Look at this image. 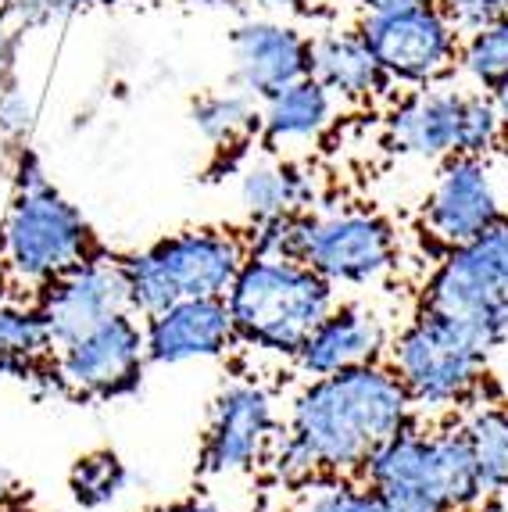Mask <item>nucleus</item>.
Instances as JSON below:
<instances>
[{
  "label": "nucleus",
  "instance_id": "nucleus-1",
  "mask_svg": "<svg viewBox=\"0 0 508 512\" xmlns=\"http://www.w3.org/2000/svg\"><path fill=\"white\" fill-rule=\"evenodd\" d=\"M415 419L412 398L387 359L315 376L294 394L262 470L294 495L319 480L358 477L365 459Z\"/></svg>",
  "mask_w": 508,
  "mask_h": 512
},
{
  "label": "nucleus",
  "instance_id": "nucleus-2",
  "mask_svg": "<svg viewBox=\"0 0 508 512\" xmlns=\"http://www.w3.org/2000/svg\"><path fill=\"white\" fill-rule=\"evenodd\" d=\"M358 480L387 498L433 512H466L483 502L458 419H415L365 459Z\"/></svg>",
  "mask_w": 508,
  "mask_h": 512
},
{
  "label": "nucleus",
  "instance_id": "nucleus-3",
  "mask_svg": "<svg viewBox=\"0 0 508 512\" xmlns=\"http://www.w3.org/2000/svg\"><path fill=\"white\" fill-rule=\"evenodd\" d=\"M226 305L237 326V344L294 359L308 333L337 305V287L305 262L247 255L226 291Z\"/></svg>",
  "mask_w": 508,
  "mask_h": 512
},
{
  "label": "nucleus",
  "instance_id": "nucleus-4",
  "mask_svg": "<svg viewBox=\"0 0 508 512\" xmlns=\"http://www.w3.org/2000/svg\"><path fill=\"white\" fill-rule=\"evenodd\" d=\"M487 359L491 351L466 326L430 308H415L387 351L419 419H455L487 398Z\"/></svg>",
  "mask_w": 508,
  "mask_h": 512
},
{
  "label": "nucleus",
  "instance_id": "nucleus-5",
  "mask_svg": "<svg viewBox=\"0 0 508 512\" xmlns=\"http://www.w3.org/2000/svg\"><path fill=\"white\" fill-rule=\"evenodd\" d=\"M126 280L129 312L140 319L158 316L161 308L183 298L226 294L247 262L244 233L226 226H190L154 240L151 248L119 258Z\"/></svg>",
  "mask_w": 508,
  "mask_h": 512
},
{
  "label": "nucleus",
  "instance_id": "nucleus-6",
  "mask_svg": "<svg viewBox=\"0 0 508 512\" xmlns=\"http://www.w3.org/2000/svg\"><path fill=\"white\" fill-rule=\"evenodd\" d=\"M97 251L101 244L90 219L58 187L8 194L0 212V276L8 291L36 294Z\"/></svg>",
  "mask_w": 508,
  "mask_h": 512
},
{
  "label": "nucleus",
  "instance_id": "nucleus-7",
  "mask_svg": "<svg viewBox=\"0 0 508 512\" xmlns=\"http://www.w3.org/2000/svg\"><path fill=\"white\" fill-rule=\"evenodd\" d=\"M419 308L451 316L494 355L508 341V219L469 244L441 251Z\"/></svg>",
  "mask_w": 508,
  "mask_h": 512
},
{
  "label": "nucleus",
  "instance_id": "nucleus-8",
  "mask_svg": "<svg viewBox=\"0 0 508 512\" xmlns=\"http://www.w3.org/2000/svg\"><path fill=\"white\" fill-rule=\"evenodd\" d=\"M147 341L144 319L136 312H115L101 319L76 341L54 351V380L58 391L83 398V402H115L129 398L144 384Z\"/></svg>",
  "mask_w": 508,
  "mask_h": 512
},
{
  "label": "nucleus",
  "instance_id": "nucleus-9",
  "mask_svg": "<svg viewBox=\"0 0 508 512\" xmlns=\"http://www.w3.org/2000/svg\"><path fill=\"white\" fill-rule=\"evenodd\" d=\"M401 262L394 222L376 208H330L315 212L305 265L333 287H380Z\"/></svg>",
  "mask_w": 508,
  "mask_h": 512
},
{
  "label": "nucleus",
  "instance_id": "nucleus-10",
  "mask_svg": "<svg viewBox=\"0 0 508 512\" xmlns=\"http://www.w3.org/2000/svg\"><path fill=\"white\" fill-rule=\"evenodd\" d=\"M358 29L394 86H433L455 76L462 33L441 4L362 15Z\"/></svg>",
  "mask_w": 508,
  "mask_h": 512
},
{
  "label": "nucleus",
  "instance_id": "nucleus-11",
  "mask_svg": "<svg viewBox=\"0 0 508 512\" xmlns=\"http://www.w3.org/2000/svg\"><path fill=\"white\" fill-rule=\"evenodd\" d=\"M280 427V412H276V398L269 387L247 380V376L229 380L212 398L201 441V462H197L201 477L229 480L258 473Z\"/></svg>",
  "mask_w": 508,
  "mask_h": 512
},
{
  "label": "nucleus",
  "instance_id": "nucleus-12",
  "mask_svg": "<svg viewBox=\"0 0 508 512\" xmlns=\"http://www.w3.org/2000/svg\"><path fill=\"white\" fill-rule=\"evenodd\" d=\"M494 158L455 154L437 165V176L423 201V230L441 251L469 244L508 219Z\"/></svg>",
  "mask_w": 508,
  "mask_h": 512
},
{
  "label": "nucleus",
  "instance_id": "nucleus-13",
  "mask_svg": "<svg viewBox=\"0 0 508 512\" xmlns=\"http://www.w3.org/2000/svg\"><path fill=\"white\" fill-rule=\"evenodd\" d=\"M33 301L40 308L43 323H47L54 351L65 348L68 341H76L79 333H86L101 319L129 308L122 262L97 251V255L72 265L68 273L54 276L47 287L36 291Z\"/></svg>",
  "mask_w": 508,
  "mask_h": 512
},
{
  "label": "nucleus",
  "instance_id": "nucleus-14",
  "mask_svg": "<svg viewBox=\"0 0 508 512\" xmlns=\"http://www.w3.org/2000/svg\"><path fill=\"white\" fill-rule=\"evenodd\" d=\"M233 86L262 101L287 83L312 76V33L272 15H247L229 29Z\"/></svg>",
  "mask_w": 508,
  "mask_h": 512
},
{
  "label": "nucleus",
  "instance_id": "nucleus-15",
  "mask_svg": "<svg viewBox=\"0 0 508 512\" xmlns=\"http://www.w3.org/2000/svg\"><path fill=\"white\" fill-rule=\"evenodd\" d=\"M469 86L433 83L412 86L390 104L383 133L387 144L415 162H448L462 154V119H466Z\"/></svg>",
  "mask_w": 508,
  "mask_h": 512
},
{
  "label": "nucleus",
  "instance_id": "nucleus-16",
  "mask_svg": "<svg viewBox=\"0 0 508 512\" xmlns=\"http://www.w3.org/2000/svg\"><path fill=\"white\" fill-rule=\"evenodd\" d=\"M390 341H394V333L380 308L351 298L337 301L326 312V319L308 333L290 362L305 380H315V376H330L340 369L365 366V362H383Z\"/></svg>",
  "mask_w": 508,
  "mask_h": 512
},
{
  "label": "nucleus",
  "instance_id": "nucleus-17",
  "mask_svg": "<svg viewBox=\"0 0 508 512\" xmlns=\"http://www.w3.org/2000/svg\"><path fill=\"white\" fill-rule=\"evenodd\" d=\"M147 362L154 366H187V362L222 359L237 348V326L229 316L226 294L183 298L144 319Z\"/></svg>",
  "mask_w": 508,
  "mask_h": 512
},
{
  "label": "nucleus",
  "instance_id": "nucleus-18",
  "mask_svg": "<svg viewBox=\"0 0 508 512\" xmlns=\"http://www.w3.org/2000/svg\"><path fill=\"white\" fill-rule=\"evenodd\" d=\"M312 79H319L340 104H373L390 90L373 47L355 26H326L312 33Z\"/></svg>",
  "mask_w": 508,
  "mask_h": 512
},
{
  "label": "nucleus",
  "instance_id": "nucleus-19",
  "mask_svg": "<svg viewBox=\"0 0 508 512\" xmlns=\"http://www.w3.org/2000/svg\"><path fill=\"white\" fill-rule=\"evenodd\" d=\"M340 101L319 83V79L305 76L297 83H287L280 90H272L258 101V115H262V133L258 140L269 144L272 151L297 144H319L337 122Z\"/></svg>",
  "mask_w": 508,
  "mask_h": 512
},
{
  "label": "nucleus",
  "instance_id": "nucleus-20",
  "mask_svg": "<svg viewBox=\"0 0 508 512\" xmlns=\"http://www.w3.org/2000/svg\"><path fill=\"white\" fill-rule=\"evenodd\" d=\"M237 201L247 222H262L287 212H315L319 187L308 165L294 158H258L237 172Z\"/></svg>",
  "mask_w": 508,
  "mask_h": 512
},
{
  "label": "nucleus",
  "instance_id": "nucleus-21",
  "mask_svg": "<svg viewBox=\"0 0 508 512\" xmlns=\"http://www.w3.org/2000/svg\"><path fill=\"white\" fill-rule=\"evenodd\" d=\"M455 419L473 452L483 502H508V405L480 398Z\"/></svg>",
  "mask_w": 508,
  "mask_h": 512
},
{
  "label": "nucleus",
  "instance_id": "nucleus-22",
  "mask_svg": "<svg viewBox=\"0 0 508 512\" xmlns=\"http://www.w3.org/2000/svg\"><path fill=\"white\" fill-rule=\"evenodd\" d=\"M190 119L197 133L219 154L233 151L244 154L262 133V115H258V97H251L240 86L229 90H208L190 104Z\"/></svg>",
  "mask_w": 508,
  "mask_h": 512
},
{
  "label": "nucleus",
  "instance_id": "nucleus-23",
  "mask_svg": "<svg viewBox=\"0 0 508 512\" xmlns=\"http://www.w3.org/2000/svg\"><path fill=\"white\" fill-rule=\"evenodd\" d=\"M54 369V344L40 308L15 298H0V373L47 376Z\"/></svg>",
  "mask_w": 508,
  "mask_h": 512
},
{
  "label": "nucleus",
  "instance_id": "nucleus-24",
  "mask_svg": "<svg viewBox=\"0 0 508 512\" xmlns=\"http://www.w3.org/2000/svg\"><path fill=\"white\" fill-rule=\"evenodd\" d=\"M287 512H433L423 505H405L398 498H387L383 491L369 487L358 477L319 480V484L297 491V502Z\"/></svg>",
  "mask_w": 508,
  "mask_h": 512
},
{
  "label": "nucleus",
  "instance_id": "nucleus-25",
  "mask_svg": "<svg viewBox=\"0 0 508 512\" xmlns=\"http://www.w3.org/2000/svg\"><path fill=\"white\" fill-rule=\"evenodd\" d=\"M129 487V470L126 462L111 448H97V452H86L72 462L68 470V491H72V502L86 512H101L108 505H115Z\"/></svg>",
  "mask_w": 508,
  "mask_h": 512
},
{
  "label": "nucleus",
  "instance_id": "nucleus-26",
  "mask_svg": "<svg viewBox=\"0 0 508 512\" xmlns=\"http://www.w3.org/2000/svg\"><path fill=\"white\" fill-rule=\"evenodd\" d=\"M455 72L466 79V86L483 94H491L501 79H508V18L462 36Z\"/></svg>",
  "mask_w": 508,
  "mask_h": 512
},
{
  "label": "nucleus",
  "instance_id": "nucleus-27",
  "mask_svg": "<svg viewBox=\"0 0 508 512\" xmlns=\"http://www.w3.org/2000/svg\"><path fill=\"white\" fill-rule=\"evenodd\" d=\"M312 226H315V212H287V215H272V219H262V222H247V230H244L247 255L305 262Z\"/></svg>",
  "mask_w": 508,
  "mask_h": 512
},
{
  "label": "nucleus",
  "instance_id": "nucleus-28",
  "mask_svg": "<svg viewBox=\"0 0 508 512\" xmlns=\"http://www.w3.org/2000/svg\"><path fill=\"white\" fill-rule=\"evenodd\" d=\"M508 144L505 122L491 94L469 86L466 97V119H462V154L469 158H494Z\"/></svg>",
  "mask_w": 508,
  "mask_h": 512
},
{
  "label": "nucleus",
  "instance_id": "nucleus-29",
  "mask_svg": "<svg viewBox=\"0 0 508 512\" xmlns=\"http://www.w3.org/2000/svg\"><path fill=\"white\" fill-rule=\"evenodd\" d=\"M83 4L86 0H4L0 4V18L15 33H36V29H51L68 22Z\"/></svg>",
  "mask_w": 508,
  "mask_h": 512
},
{
  "label": "nucleus",
  "instance_id": "nucleus-30",
  "mask_svg": "<svg viewBox=\"0 0 508 512\" xmlns=\"http://www.w3.org/2000/svg\"><path fill=\"white\" fill-rule=\"evenodd\" d=\"M40 119V104L29 94L26 86H18L15 76L0 83V133L11 140V144H29Z\"/></svg>",
  "mask_w": 508,
  "mask_h": 512
},
{
  "label": "nucleus",
  "instance_id": "nucleus-31",
  "mask_svg": "<svg viewBox=\"0 0 508 512\" xmlns=\"http://www.w3.org/2000/svg\"><path fill=\"white\" fill-rule=\"evenodd\" d=\"M437 4L448 11V18L462 36L480 26H491L498 18H508V0H437Z\"/></svg>",
  "mask_w": 508,
  "mask_h": 512
},
{
  "label": "nucleus",
  "instance_id": "nucleus-32",
  "mask_svg": "<svg viewBox=\"0 0 508 512\" xmlns=\"http://www.w3.org/2000/svg\"><path fill=\"white\" fill-rule=\"evenodd\" d=\"M265 15H312L319 8H330L337 0H247Z\"/></svg>",
  "mask_w": 508,
  "mask_h": 512
},
{
  "label": "nucleus",
  "instance_id": "nucleus-33",
  "mask_svg": "<svg viewBox=\"0 0 508 512\" xmlns=\"http://www.w3.org/2000/svg\"><path fill=\"white\" fill-rule=\"evenodd\" d=\"M18 40H22V33H15V29H11L8 22H4V18H0V83L15 76Z\"/></svg>",
  "mask_w": 508,
  "mask_h": 512
},
{
  "label": "nucleus",
  "instance_id": "nucleus-34",
  "mask_svg": "<svg viewBox=\"0 0 508 512\" xmlns=\"http://www.w3.org/2000/svg\"><path fill=\"white\" fill-rule=\"evenodd\" d=\"M358 15H387V11H405L419 8V4H437V0H351Z\"/></svg>",
  "mask_w": 508,
  "mask_h": 512
},
{
  "label": "nucleus",
  "instance_id": "nucleus-35",
  "mask_svg": "<svg viewBox=\"0 0 508 512\" xmlns=\"http://www.w3.org/2000/svg\"><path fill=\"white\" fill-rule=\"evenodd\" d=\"M151 512H258V509H226V505H215V502H197V498H183V502L154 505Z\"/></svg>",
  "mask_w": 508,
  "mask_h": 512
},
{
  "label": "nucleus",
  "instance_id": "nucleus-36",
  "mask_svg": "<svg viewBox=\"0 0 508 512\" xmlns=\"http://www.w3.org/2000/svg\"><path fill=\"white\" fill-rule=\"evenodd\" d=\"M15 505H22V484H18L15 473L0 466V512L15 509Z\"/></svg>",
  "mask_w": 508,
  "mask_h": 512
},
{
  "label": "nucleus",
  "instance_id": "nucleus-37",
  "mask_svg": "<svg viewBox=\"0 0 508 512\" xmlns=\"http://www.w3.org/2000/svg\"><path fill=\"white\" fill-rule=\"evenodd\" d=\"M15 151H18V144H11V140L0 133V183H8L11 162H15Z\"/></svg>",
  "mask_w": 508,
  "mask_h": 512
},
{
  "label": "nucleus",
  "instance_id": "nucleus-38",
  "mask_svg": "<svg viewBox=\"0 0 508 512\" xmlns=\"http://www.w3.org/2000/svg\"><path fill=\"white\" fill-rule=\"evenodd\" d=\"M491 97H494V104H498V111H501V122H505V133H508V79H501L498 86L491 90Z\"/></svg>",
  "mask_w": 508,
  "mask_h": 512
},
{
  "label": "nucleus",
  "instance_id": "nucleus-39",
  "mask_svg": "<svg viewBox=\"0 0 508 512\" xmlns=\"http://www.w3.org/2000/svg\"><path fill=\"white\" fill-rule=\"evenodd\" d=\"M197 8H212V11H233V8H240V0H197Z\"/></svg>",
  "mask_w": 508,
  "mask_h": 512
},
{
  "label": "nucleus",
  "instance_id": "nucleus-40",
  "mask_svg": "<svg viewBox=\"0 0 508 512\" xmlns=\"http://www.w3.org/2000/svg\"><path fill=\"white\" fill-rule=\"evenodd\" d=\"M466 512H508V502H480V505H473V509H466Z\"/></svg>",
  "mask_w": 508,
  "mask_h": 512
},
{
  "label": "nucleus",
  "instance_id": "nucleus-41",
  "mask_svg": "<svg viewBox=\"0 0 508 512\" xmlns=\"http://www.w3.org/2000/svg\"><path fill=\"white\" fill-rule=\"evenodd\" d=\"M4 294H8V287H4V276H0V298H4Z\"/></svg>",
  "mask_w": 508,
  "mask_h": 512
},
{
  "label": "nucleus",
  "instance_id": "nucleus-42",
  "mask_svg": "<svg viewBox=\"0 0 508 512\" xmlns=\"http://www.w3.org/2000/svg\"><path fill=\"white\" fill-rule=\"evenodd\" d=\"M0 4H4V0H0Z\"/></svg>",
  "mask_w": 508,
  "mask_h": 512
}]
</instances>
